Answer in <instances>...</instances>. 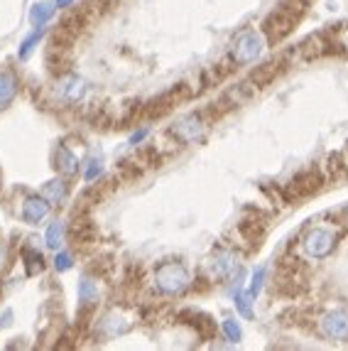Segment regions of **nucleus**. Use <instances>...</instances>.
<instances>
[{
	"instance_id": "nucleus-11",
	"label": "nucleus",
	"mask_w": 348,
	"mask_h": 351,
	"mask_svg": "<svg viewBox=\"0 0 348 351\" xmlns=\"http://www.w3.org/2000/svg\"><path fill=\"white\" fill-rule=\"evenodd\" d=\"M49 214V202L45 197H29L23 204V219L27 223H40Z\"/></svg>"
},
{
	"instance_id": "nucleus-30",
	"label": "nucleus",
	"mask_w": 348,
	"mask_h": 351,
	"mask_svg": "<svg viewBox=\"0 0 348 351\" xmlns=\"http://www.w3.org/2000/svg\"><path fill=\"white\" fill-rule=\"evenodd\" d=\"M0 258H3V251H0Z\"/></svg>"
},
{
	"instance_id": "nucleus-18",
	"label": "nucleus",
	"mask_w": 348,
	"mask_h": 351,
	"mask_svg": "<svg viewBox=\"0 0 348 351\" xmlns=\"http://www.w3.org/2000/svg\"><path fill=\"white\" fill-rule=\"evenodd\" d=\"M189 315H192V324L199 329V334H201V337H206V339H209V337H214V332H216L214 319H209L206 315H199V312H189Z\"/></svg>"
},
{
	"instance_id": "nucleus-22",
	"label": "nucleus",
	"mask_w": 348,
	"mask_h": 351,
	"mask_svg": "<svg viewBox=\"0 0 348 351\" xmlns=\"http://www.w3.org/2000/svg\"><path fill=\"white\" fill-rule=\"evenodd\" d=\"M262 282H265V268H258V270H256V276H253V282H250L248 293H245V295H248L250 300H256V298H258V293H260Z\"/></svg>"
},
{
	"instance_id": "nucleus-17",
	"label": "nucleus",
	"mask_w": 348,
	"mask_h": 351,
	"mask_svg": "<svg viewBox=\"0 0 348 351\" xmlns=\"http://www.w3.org/2000/svg\"><path fill=\"white\" fill-rule=\"evenodd\" d=\"M84 91H86V82H84V79H69V82L64 84V99L69 101V104H76V101L84 96Z\"/></svg>"
},
{
	"instance_id": "nucleus-5",
	"label": "nucleus",
	"mask_w": 348,
	"mask_h": 351,
	"mask_svg": "<svg viewBox=\"0 0 348 351\" xmlns=\"http://www.w3.org/2000/svg\"><path fill=\"white\" fill-rule=\"evenodd\" d=\"M319 329L326 339H336V341L348 339V312H343V310L326 312V315L321 317Z\"/></svg>"
},
{
	"instance_id": "nucleus-23",
	"label": "nucleus",
	"mask_w": 348,
	"mask_h": 351,
	"mask_svg": "<svg viewBox=\"0 0 348 351\" xmlns=\"http://www.w3.org/2000/svg\"><path fill=\"white\" fill-rule=\"evenodd\" d=\"M253 300L248 298V295H243V293H238L236 295V304H238V310H240V315L243 317H248V319H253L256 317V312H253Z\"/></svg>"
},
{
	"instance_id": "nucleus-25",
	"label": "nucleus",
	"mask_w": 348,
	"mask_h": 351,
	"mask_svg": "<svg viewBox=\"0 0 348 351\" xmlns=\"http://www.w3.org/2000/svg\"><path fill=\"white\" fill-rule=\"evenodd\" d=\"M223 332H226V337L231 341H240V327H238V322H233V319H226V322H223Z\"/></svg>"
},
{
	"instance_id": "nucleus-14",
	"label": "nucleus",
	"mask_w": 348,
	"mask_h": 351,
	"mask_svg": "<svg viewBox=\"0 0 348 351\" xmlns=\"http://www.w3.org/2000/svg\"><path fill=\"white\" fill-rule=\"evenodd\" d=\"M54 12H57V3H54V0L35 3V5H32V10H29V20H32V25L42 27V25H47L49 20L54 18Z\"/></svg>"
},
{
	"instance_id": "nucleus-13",
	"label": "nucleus",
	"mask_w": 348,
	"mask_h": 351,
	"mask_svg": "<svg viewBox=\"0 0 348 351\" xmlns=\"http://www.w3.org/2000/svg\"><path fill=\"white\" fill-rule=\"evenodd\" d=\"M15 94H18V79L12 76V71L0 69V106H10Z\"/></svg>"
},
{
	"instance_id": "nucleus-2",
	"label": "nucleus",
	"mask_w": 348,
	"mask_h": 351,
	"mask_svg": "<svg viewBox=\"0 0 348 351\" xmlns=\"http://www.w3.org/2000/svg\"><path fill=\"white\" fill-rule=\"evenodd\" d=\"M155 282L164 295H179L189 285V273L182 263H162L155 270Z\"/></svg>"
},
{
	"instance_id": "nucleus-15",
	"label": "nucleus",
	"mask_w": 348,
	"mask_h": 351,
	"mask_svg": "<svg viewBox=\"0 0 348 351\" xmlns=\"http://www.w3.org/2000/svg\"><path fill=\"white\" fill-rule=\"evenodd\" d=\"M66 194H69V187H66L64 180H52L42 187V197H45L49 204H62V202L66 199Z\"/></svg>"
},
{
	"instance_id": "nucleus-28",
	"label": "nucleus",
	"mask_w": 348,
	"mask_h": 351,
	"mask_svg": "<svg viewBox=\"0 0 348 351\" xmlns=\"http://www.w3.org/2000/svg\"><path fill=\"white\" fill-rule=\"evenodd\" d=\"M145 135H147V130H138V133H135L133 138H130V143H133V145H135V143H138V141H142V138H145Z\"/></svg>"
},
{
	"instance_id": "nucleus-19",
	"label": "nucleus",
	"mask_w": 348,
	"mask_h": 351,
	"mask_svg": "<svg viewBox=\"0 0 348 351\" xmlns=\"http://www.w3.org/2000/svg\"><path fill=\"white\" fill-rule=\"evenodd\" d=\"M45 241H47V246L54 248V251L62 246V241H64V226H62V221H54L52 226L47 228Z\"/></svg>"
},
{
	"instance_id": "nucleus-4",
	"label": "nucleus",
	"mask_w": 348,
	"mask_h": 351,
	"mask_svg": "<svg viewBox=\"0 0 348 351\" xmlns=\"http://www.w3.org/2000/svg\"><path fill=\"white\" fill-rule=\"evenodd\" d=\"M334 243H336V236L331 234L329 228H321V226L307 231V234H304V241H302L304 251H307V256H312V258L329 256Z\"/></svg>"
},
{
	"instance_id": "nucleus-7",
	"label": "nucleus",
	"mask_w": 348,
	"mask_h": 351,
	"mask_svg": "<svg viewBox=\"0 0 348 351\" xmlns=\"http://www.w3.org/2000/svg\"><path fill=\"white\" fill-rule=\"evenodd\" d=\"M284 66H287L284 64V59L275 57V59H270V62H265V64H258L256 69L250 71L248 82L253 84V86H267V84H273L275 79L282 74Z\"/></svg>"
},
{
	"instance_id": "nucleus-27",
	"label": "nucleus",
	"mask_w": 348,
	"mask_h": 351,
	"mask_svg": "<svg viewBox=\"0 0 348 351\" xmlns=\"http://www.w3.org/2000/svg\"><path fill=\"white\" fill-rule=\"evenodd\" d=\"M99 175H101V162L99 160H93L86 170V182H93V177H99Z\"/></svg>"
},
{
	"instance_id": "nucleus-10",
	"label": "nucleus",
	"mask_w": 348,
	"mask_h": 351,
	"mask_svg": "<svg viewBox=\"0 0 348 351\" xmlns=\"http://www.w3.org/2000/svg\"><path fill=\"white\" fill-rule=\"evenodd\" d=\"M331 52V42H326L321 35H314L309 40H304L299 47H297V54L302 59H316V57H324V54Z\"/></svg>"
},
{
	"instance_id": "nucleus-9",
	"label": "nucleus",
	"mask_w": 348,
	"mask_h": 351,
	"mask_svg": "<svg viewBox=\"0 0 348 351\" xmlns=\"http://www.w3.org/2000/svg\"><path fill=\"white\" fill-rule=\"evenodd\" d=\"M236 268V256L228 251H219L209 258V276L214 280H221V278H226L231 270Z\"/></svg>"
},
{
	"instance_id": "nucleus-20",
	"label": "nucleus",
	"mask_w": 348,
	"mask_h": 351,
	"mask_svg": "<svg viewBox=\"0 0 348 351\" xmlns=\"http://www.w3.org/2000/svg\"><path fill=\"white\" fill-rule=\"evenodd\" d=\"M240 231H243L250 241H258L262 236V231H265V226H262L260 221H250V219H245V221H240Z\"/></svg>"
},
{
	"instance_id": "nucleus-24",
	"label": "nucleus",
	"mask_w": 348,
	"mask_h": 351,
	"mask_svg": "<svg viewBox=\"0 0 348 351\" xmlns=\"http://www.w3.org/2000/svg\"><path fill=\"white\" fill-rule=\"evenodd\" d=\"M42 40V32H32V35L27 37V40L23 42V47H20V59H27L29 57V52H32V49L37 47V42Z\"/></svg>"
},
{
	"instance_id": "nucleus-1",
	"label": "nucleus",
	"mask_w": 348,
	"mask_h": 351,
	"mask_svg": "<svg viewBox=\"0 0 348 351\" xmlns=\"http://www.w3.org/2000/svg\"><path fill=\"white\" fill-rule=\"evenodd\" d=\"M304 10H307V3H304V0H282V3L267 15L265 23H262V32H265L267 42L275 45V42L284 40V37L297 27V23L302 20Z\"/></svg>"
},
{
	"instance_id": "nucleus-26",
	"label": "nucleus",
	"mask_w": 348,
	"mask_h": 351,
	"mask_svg": "<svg viewBox=\"0 0 348 351\" xmlns=\"http://www.w3.org/2000/svg\"><path fill=\"white\" fill-rule=\"evenodd\" d=\"M54 268H57L59 273L69 270L71 268V256H69V253H57V258H54Z\"/></svg>"
},
{
	"instance_id": "nucleus-6",
	"label": "nucleus",
	"mask_w": 348,
	"mask_h": 351,
	"mask_svg": "<svg viewBox=\"0 0 348 351\" xmlns=\"http://www.w3.org/2000/svg\"><path fill=\"white\" fill-rule=\"evenodd\" d=\"M321 175H319V170H304V172H299V175L292 180V184H290V189L287 192L292 194V199H299V197H309V194H314L316 189L321 187Z\"/></svg>"
},
{
	"instance_id": "nucleus-8",
	"label": "nucleus",
	"mask_w": 348,
	"mask_h": 351,
	"mask_svg": "<svg viewBox=\"0 0 348 351\" xmlns=\"http://www.w3.org/2000/svg\"><path fill=\"white\" fill-rule=\"evenodd\" d=\"M172 135L179 138L182 143H197L199 138L203 135V123L199 116H186L182 118L179 123L172 125Z\"/></svg>"
},
{
	"instance_id": "nucleus-16",
	"label": "nucleus",
	"mask_w": 348,
	"mask_h": 351,
	"mask_svg": "<svg viewBox=\"0 0 348 351\" xmlns=\"http://www.w3.org/2000/svg\"><path fill=\"white\" fill-rule=\"evenodd\" d=\"M79 300H82V307H88L99 300V285L93 278H82L79 282Z\"/></svg>"
},
{
	"instance_id": "nucleus-21",
	"label": "nucleus",
	"mask_w": 348,
	"mask_h": 351,
	"mask_svg": "<svg viewBox=\"0 0 348 351\" xmlns=\"http://www.w3.org/2000/svg\"><path fill=\"white\" fill-rule=\"evenodd\" d=\"M25 263H27V273L29 276H35L42 270V253L40 251H32V248H25Z\"/></svg>"
},
{
	"instance_id": "nucleus-12",
	"label": "nucleus",
	"mask_w": 348,
	"mask_h": 351,
	"mask_svg": "<svg viewBox=\"0 0 348 351\" xmlns=\"http://www.w3.org/2000/svg\"><path fill=\"white\" fill-rule=\"evenodd\" d=\"M54 167H57L59 172H64V175H74V172L79 170V160H76V155L64 143H59L57 150H54Z\"/></svg>"
},
{
	"instance_id": "nucleus-3",
	"label": "nucleus",
	"mask_w": 348,
	"mask_h": 351,
	"mask_svg": "<svg viewBox=\"0 0 348 351\" xmlns=\"http://www.w3.org/2000/svg\"><path fill=\"white\" fill-rule=\"evenodd\" d=\"M262 47H265V40H262L258 32L248 29V32H240V35L236 37L231 57L236 64H253V62L260 57Z\"/></svg>"
},
{
	"instance_id": "nucleus-29",
	"label": "nucleus",
	"mask_w": 348,
	"mask_h": 351,
	"mask_svg": "<svg viewBox=\"0 0 348 351\" xmlns=\"http://www.w3.org/2000/svg\"><path fill=\"white\" fill-rule=\"evenodd\" d=\"M57 3V8H69V5H74L76 0H54Z\"/></svg>"
}]
</instances>
